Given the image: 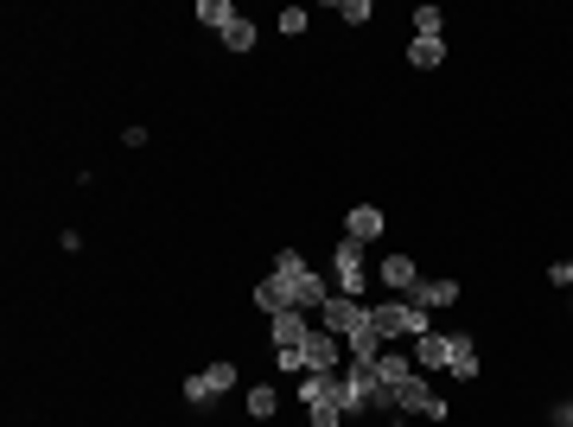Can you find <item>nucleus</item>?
Returning a JSON list of instances; mask_svg holds the SVG:
<instances>
[{"mask_svg":"<svg viewBox=\"0 0 573 427\" xmlns=\"http://www.w3.org/2000/svg\"><path fill=\"white\" fill-rule=\"evenodd\" d=\"M268 338H274V351H306V338H312V313H300V306L274 313V319H268Z\"/></svg>","mask_w":573,"mask_h":427,"instance_id":"nucleus-9","label":"nucleus"},{"mask_svg":"<svg viewBox=\"0 0 573 427\" xmlns=\"http://www.w3.org/2000/svg\"><path fill=\"white\" fill-rule=\"evenodd\" d=\"M306 26H312V13H306V7H287V13H281V32H287V39H300Z\"/></svg>","mask_w":573,"mask_h":427,"instance_id":"nucleus-24","label":"nucleus"},{"mask_svg":"<svg viewBox=\"0 0 573 427\" xmlns=\"http://www.w3.org/2000/svg\"><path fill=\"white\" fill-rule=\"evenodd\" d=\"M274 281L287 287V306H300V313H319V306L338 294V287H325V281L306 268L300 249H281V255H274Z\"/></svg>","mask_w":573,"mask_h":427,"instance_id":"nucleus-1","label":"nucleus"},{"mask_svg":"<svg viewBox=\"0 0 573 427\" xmlns=\"http://www.w3.org/2000/svg\"><path fill=\"white\" fill-rule=\"evenodd\" d=\"M370 377H376V383H382V389L395 396V389H402V383H414L421 370H414V357H402V351H382L376 364H370Z\"/></svg>","mask_w":573,"mask_h":427,"instance_id":"nucleus-11","label":"nucleus"},{"mask_svg":"<svg viewBox=\"0 0 573 427\" xmlns=\"http://www.w3.org/2000/svg\"><path fill=\"white\" fill-rule=\"evenodd\" d=\"M255 306H262V313H268V319H274V313H287V287H281V281H274V275H268L262 287H255Z\"/></svg>","mask_w":573,"mask_h":427,"instance_id":"nucleus-19","label":"nucleus"},{"mask_svg":"<svg viewBox=\"0 0 573 427\" xmlns=\"http://www.w3.org/2000/svg\"><path fill=\"white\" fill-rule=\"evenodd\" d=\"M300 408L312 427H344V402H338V377H300Z\"/></svg>","mask_w":573,"mask_h":427,"instance_id":"nucleus-2","label":"nucleus"},{"mask_svg":"<svg viewBox=\"0 0 573 427\" xmlns=\"http://www.w3.org/2000/svg\"><path fill=\"white\" fill-rule=\"evenodd\" d=\"M376 281H382V287H389V294H395V300H408V287H414V281H421V268H414V262H408V255H382V268H376Z\"/></svg>","mask_w":573,"mask_h":427,"instance_id":"nucleus-13","label":"nucleus"},{"mask_svg":"<svg viewBox=\"0 0 573 427\" xmlns=\"http://www.w3.org/2000/svg\"><path fill=\"white\" fill-rule=\"evenodd\" d=\"M370 326L382 332V345H389V338H421L427 313L414 300H382V306H370Z\"/></svg>","mask_w":573,"mask_h":427,"instance_id":"nucleus-3","label":"nucleus"},{"mask_svg":"<svg viewBox=\"0 0 573 427\" xmlns=\"http://www.w3.org/2000/svg\"><path fill=\"white\" fill-rule=\"evenodd\" d=\"M319 326H325V332H338V338H351L357 326H370V306L351 300V294H332V300L319 306Z\"/></svg>","mask_w":573,"mask_h":427,"instance_id":"nucleus-7","label":"nucleus"},{"mask_svg":"<svg viewBox=\"0 0 573 427\" xmlns=\"http://www.w3.org/2000/svg\"><path fill=\"white\" fill-rule=\"evenodd\" d=\"M440 26H446L440 7H414V39H440Z\"/></svg>","mask_w":573,"mask_h":427,"instance_id":"nucleus-21","label":"nucleus"},{"mask_svg":"<svg viewBox=\"0 0 573 427\" xmlns=\"http://www.w3.org/2000/svg\"><path fill=\"white\" fill-rule=\"evenodd\" d=\"M338 20H344V26H370L376 7H370V0H338Z\"/></svg>","mask_w":573,"mask_h":427,"instance_id":"nucleus-22","label":"nucleus"},{"mask_svg":"<svg viewBox=\"0 0 573 427\" xmlns=\"http://www.w3.org/2000/svg\"><path fill=\"white\" fill-rule=\"evenodd\" d=\"M446 370H453L459 383L478 377V351H472V338H453V351H446Z\"/></svg>","mask_w":573,"mask_h":427,"instance_id":"nucleus-16","label":"nucleus"},{"mask_svg":"<svg viewBox=\"0 0 573 427\" xmlns=\"http://www.w3.org/2000/svg\"><path fill=\"white\" fill-rule=\"evenodd\" d=\"M198 20H204V26H217V32H230L242 13H236V0H198Z\"/></svg>","mask_w":573,"mask_h":427,"instance_id":"nucleus-18","label":"nucleus"},{"mask_svg":"<svg viewBox=\"0 0 573 427\" xmlns=\"http://www.w3.org/2000/svg\"><path fill=\"white\" fill-rule=\"evenodd\" d=\"M306 377H338V364H344V338L338 332H325V326H312V338H306Z\"/></svg>","mask_w":573,"mask_h":427,"instance_id":"nucleus-4","label":"nucleus"},{"mask_svg":"<svg viewBox=\"0 0 573 427\" xmlns=\"http://www.w3.org/2000/svg\"><path fill=\"white\" fill-rule=\"evenodd\" d=\"M249 415H255V421H274V415H281V396H274L268 383H262V389H249Z\"/></svg>","mask_w":573,"mask_h":427,"instance_id":"nucleus-20","label":"nucleus"},{"mask_svg":"<svg viewBox=\"0 0 573 427\" xmlns=\"http://www.w3.org/2000/svg\"><path fill=\"white\" fill-rule=\"evenodd\" d=\"M389 402H395V415H427V421H446V415H453V408H446V396H433V389H427V377L402 383Z\"/></svg>","mask_w":573,"mask_h":427,"instance_id":"nucleus-5","label":"nucleus"},{"mask_svg":"<svg viewBox=\"0 0 573 427\" xmlns=\"http://www.w3.org/2000/svg\"><path fill=\"white\" fill-rule=\"evenodd\" d=\"M408 300L421 306V313H440V306H459V281H446V275H421L408 287Z\"/></svg>","mask_w":573,"mask_h":427,"instance_id":"nucleus-10","label":"nucleus"},{"mask_svg":"<svg viewBox=\"0 0 573 427\" xmlns=\"http://www.w3.org/2000/svg\"><path fill=\"white\" fill-rule=\"evenodd\" d=\"M223 45H230V51H255V26H249V20H236L230 32H223Z\"/></svg>","mask_w":573,"mask_h":427,"instance_id":"nucleus-23","label":"nucleus"},{"mask_svg":"<svg viewBox=\"0 0 573 427\" xmlns=\"http://www.w3.org/2000/svg\"><path fill=\"white\" fill-rule=\"evenodd\" d=\"M332 275H338V294H363V281H370V268H363V243H351V236H338L332 249Z\"/></svg>","mask_w":573,"mask_h":427,"instance_id":"nucleus-6","label":"nucleus"},{"mask_svg":"<svg viewBox=\"0 0 573 427\" xmlns=\"http://www.w3.org/2000/svg\"><path fill=\"white\" fill-rule=\"evenodd\" d=\"M382 230H389V217H382L376 204H351V211H344V236H351V243H376Z\"/></svg>","mask_w":573,"mask_h":427,"instance_id":"nucleus-12","label":"nucleus"},{"mask_svg":"<svg viewBox=\"0 0 573 427\" xmlns=\"http://www.w3.org/2000/svg\"><path fill=\"white\" fill-rule=\"evenodd\" d=\"M446 351H453V332H421L414 338V370H446Z\"/></svg>","mask_w":573,"mask_h":427,"instance_id":"nucleus-14","label":"nucleus"},{"mask_svg":"<svg viewBox=\"0 0 573 427\" xmlns=\"http://www.w3.org/2000/svg\"><path fill=\"white\" fill-rule=\"evenodd\" d=\"M230 383H236V364H211V370H198V377L185 383V402L191 408H211L217 396H230Z\"/></svg>","mask_w":573,"mask_h":427,"instance_id":"nucleus-8","label":"nucleus"},{"mask_svg":"<svg viewBox=\"0 0 573 427\" xmlns=\"http://www.w3.org/2000/svg\"><path fill=\"white\" fill-rule=\"evenodd\" d=\"M344 351H351V364H376V357H382V332L376 326H357L351 338H344Z\"/></svg>","mask_w":573,"mask_h":427,"instance_id":"nucleus-15","label":"nucleus"},{"mask_svg":"<svg viewBox=\"0 0 573 427\" xmlns=\"http://www.w3.org/2000/svg\"><path fill=\"white\" fill-rule=\"evenodd\" d=\"M548 281H554V287H567V294H573V262H554V268H548Z\"/></svg>","mask_w":573,"mask_h":427,"instance_id":"nucleus-25","label":"nucleus"},{"mask_svg":"<svg viewBox=\"0 0 573 427\" xmlns=\"http://www.w3.org/2000/svg\"><path fill=\"white\" fill-rule=\"evenodd\" d=\"M408 64H414V71H440V64H446V45H440V39H408Z\"/></svg>","mask_w":573,"mask_h":427,"instance_id":"nucleus-17","label":"nucleus"}]
</instances>
